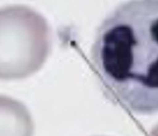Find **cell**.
Returning <instances> with one entry per match:
<instances>
[{"instance_id":"6da1fadb","label":"cell","mask_w":158,"mask_h":136,"mask_svg":"<svg viewBox=\"0 0 158 136\" xmlns=\"http://www.w3.org/2000/svg\"><path fill=\"white\" fill-rule=\"evenodd\" d=\"M92 66L105 92L135 114L158 113V0H129L101 22Z\"/></svg>"},{"instance_id":"7a4b0ae2","label":"cell","mask_w":158,"mask_h":136,"mask_svg":"<svg viewBox=\"0 0 158 136\" xmlns=\"http://www.w3.org/2000/svg\"><path fill=\"white\" fill-rule=\"evenodd\" d=\"M51 50L48 21L27 6L0 8V80H20L37 72Z\"/></svg>"},{"instance_id":"3957f363","label":"cell","mask_w":158,"mask_h":136,"mask_svg":"<svg viewBox=\"0 0 158 136\" xmlns=\"http://www.w3.org/2000/svg\"><path fill=\"white\" fill-rule=\"evenodd\" d=\"M34 122L22 102L0 94V136H33Z\"/></svg>"},{"instance_id":"277c9868","label":"cell","mask_w":158,"mask_h":136,"mask_svg":"<svg viewBox=\"0 0 158 136\" xmlns=\"http://www.w3.org/2000/svg\"><path fill=\"white\" fill-rule=\"evenodd\" d=\"M148 136H158V125L155 128H153L152 130L149 133V135Z\"/></svg>"}]
</instances>
